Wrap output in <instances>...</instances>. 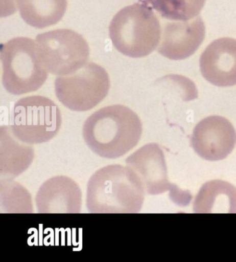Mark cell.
Wrapping results in <instances>:
<instances>
[{"label":"cell","instance_id":"cell-15","mask_svg":"<svg viewBox=\"0 0 236 262\" xmlns=\"http://www.w3.org/2000/svg\"><path fill=\"white\" fill-rule=\"evenodd\" d=\"M152 7L166 19L188 21L198 17L206 0H147Z\"/></svg>","mask_w":236,"mask_h":262},{"label":"cell","instance_id":"cell-7","mask_svg":"<svg viewBox=\"0 0 236 262\" xmlns=\"http://www.w3.org/2000/svg\"><path fill=\"white\" fill-rule=\"evenodd\" d=\"M39 55L50 73L66 76L85 66L89 48L81 35L70 29H56L36 36Z\"/></svg>","mask_w":236,"mask_h":262},{"label":"cell","instance_id":"cell-11","mask_svg":"<svg viewBox=\"0 0 236 262\" xmlns=\"http://www.w3.org/2000/svg\"><path fill=\"white\" fill-rule=\"evenodd\" d=\"M35 200L40 214H79L83 205L79 185L65 176H58L44 182Z\"/></svg>","mask_w":236,"mask_h":262},{"label":"cell","instance_id":"cell-6","mask_svg":"<svg viewBox=\"0 0 236 262\" xmlns=\"http://www.w3.org/2000/svg\"><path fill=\"white\" fill-rule=\"evenodd\" d=\"M58 100L77 112L91 110L107 97L110 80L106 70L89 62L74 73L58 76L54 83Z\"/></svg>","mask_w":236,"mask_h":262},{"label":"cell","instance_id":"cell-5","mask_svg":"<svg viewBox=\"0 0 236 262\" xmlns=\"http://www.w3.org/2000/svg\"><path fill=\"white\" fill-rule=\"evenodd\" d=\"M11 130L19 142L28 144L52 140L62 126L58 105L48 97L30 96L19 99L13 107Z\"/></svg>","mask_w":236,"mask_h":262},{"label":"cell","instance_id":"cell-14","mask_svg":"<svg viewBox=\"0 0 236 262\" xmlns=\"http://www.w3.org/2000/svg\"><path fill=\"white\" fill-rule=\"evenodd\" d=\"M23 20L37 29H44L61 20L67 0H15Z\"/></svg>","mask_w":236,"mask_h":262},{"label":"cell","instance_id":"cell-2","mask_svg":"<svg viewBox=\"0 0 236 262\" xmlns=\"http://www.w3.org/2000/svg\"><path fill=\"white\" fill-rule=\"evenodd\" d=\"M145 194L133 169L111 165L96 171L89 180L86 206L92 214H136L141 212Z\"/></svg>","mask_w":236,"mask_h":262},{"label":"cell","instance_id":"cell-10","mask_svg":"<svg viewBox=\"0 0 236 262\" xmlns=\"http://www.w3.org/2000/svg\"><path fill=\"white\" fill-rule=\"evenodd\" d=\"M205 25L198 16L165 25L158 52L170 60H184L196 53L205 38Z\"/></svg>","mask_w":236,"mask_h":262},{"label":"cell","instance_id":"cell-12","mask_svg":"<svg viewBox=\"0 0 236 262\" xmlns=\"http://www.w3.org/2000/svg\"><path fill=\"white\" fill-rule=\"evenodd\" d=\"M204 79L218 87L236 85V40L221 38L205 49L200 58Z\"/></svg>","mask_w":236,"mask_h":262},{"label":"cell","instance_id":"cell-3","mask_svg":"<svg viewBox=\"0 0 236 262\" xmlns=\"http://www.w3.org/2000/svg\"><path fill=\"white\" fill-rule=\"evenodd\" d=\"M113 46L124 55L145 57L151 54L161 40V25L148 6L134 4L120 10L109 27Z\"/></svg>","mask_w":236,"mask_h":262},{"label":"cell","instance_id":"cell-9","mask_svg":"<svg viewBox=\"0 0 236 262\" xmlns=\"http://www.w3.org/2000/svg\"><path fill=\"white\" fill-rule=\"evenodd\" d=\"M236 144V131L223 117H206L193 130L191 144L203 159L208 161L224 160L233 151Z\"/></svg>","mask_w":236,"mask_h":262},{"label":"cell","instance_id":"cell-8","mask_svg":"<svg viewBox=\"0 0 236 262\" xmlns=\"http://www.w3.org/2000/svg\"><path fill=\"white\" fill-rule=\"evenodd\" d=\"M126 164L133 169L139 177L149 195H158L172 191L174 192V200L189 201V195L179 193L178 188L172 185L168 179L167 166L164 154L157 144H146L138 148L126 160Z\"/></svg>","mask_w":236,"mask_h":262},{"label":"cell","instance_id":"cell-4","mask_svg":"<svg viewBox=\"0 0 236 262\" xmlns=\"http://www.w3.org/2000/svg\"><path fill=\"white\" fill-rule=\"evenodd\" d=\"M3 84L13 95L33 93L40 89L48 78L39 55L36 42L26 37H17L2 46Z\"/></svg>","mask_w":236,"mask_h":262},{"label":"cell","instance_id":"cell-1","mask_svg":"<svg viewBox=\"0 0 236 262\" xmlns=\"http://www.w3.org/2000/svg\"><path fill=\"white\" fill-rule=\"evenodd\" d=\"M142 123L131 109L113 105L96 111L85 122L83 136L97 156L116 159L133 149L141 140Z\"/></svg>","mask_w":236,"mask_h":262},{"label":"cell","instance_id":"cell-13","mask_svg":"<svg viewBox=\"0 0 236 262\" xmlns=\"http://www.w3.org/2000/svg\"><path fill=\"white\" fill-rule=\"evenodd\" d=\"M193 210L196 213H236V188L231 184L215 180L199 191Z\"/></svg>","mask_w":236,"mask_h":262}]
</instances>
